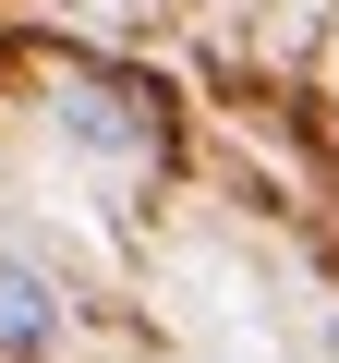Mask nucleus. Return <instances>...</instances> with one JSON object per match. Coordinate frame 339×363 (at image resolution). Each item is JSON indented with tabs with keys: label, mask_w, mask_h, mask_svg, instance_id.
I'll use <instances>...</instances> for the list:
<instances>
[{
	"label": "nucleus",
	"mask_w": 339,
	"mask_h": 363,
	"mask_svg": "<svg viewBox=\"0 0 339 363\" xmlns=\"http://www.w3.org/2000/svg\"><path fill=\"white\" fill-rule=\"evenodd\" d=\"M61 133L97 145V157H145V145H157L145 97H121V85H61Z\"/></svg>",
	"instance_id": "obj_1"
},
{
	"label": "nucleus",
	"mask_w": 339,
	"mask_h": 363,
	"mask_svg": "<svg viewBox=\"0 0 339 363\" xmlns=\"http://www.w3.org/2000/svg\"><path fill=\"white\" fill-rule=\"evenodd\" d=\"M0 351H13V363L61 351V291H49L37 267H13V255H0Z\"/></svg>",
	"instance_id": "obj_2"
}]
</instances>
